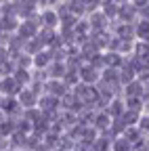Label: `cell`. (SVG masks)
<instances>
[{
  "mask_svg": "<svg viewBox=\"0 0 149 151\" xmlns=\"http://www.w3.org/2000/svg\"><path fill=\"white\" fill-rule=\"evenodd\" d=\"M42 50H44V46L38 42V38H32V40L23 42V55H27L30 59H32V57H36L38 52H42Z\"/></svg>",
  "mask_w": 149,
  "mask_h": 151,
  "instance_id": "ba28073f",
  "label": "cell"
},
{
  "mask_svg": "<svg viewBox=\"0 0 149 151\" xmlns=\"http://www.w3.org/2000/svg\"><path fill=\"white\" fill-rule=\"evenodd\" d=\"M76 73H78V82L86 84V86H95L99 82V78H101V71H97L95 67H90L88 63H84Z\"/></svg>",
  "mask_w": 149,
  "mask_h": 151,
  "instance_id": "7a4b0ae2",
  "label": "cell"
},
{
  "mask_svg": "<svg viewBox=\"0 0 149 151\" xmlns=\"http://www.w3.org/2000/svg\"><path fill=\"white\" fill-rule=\"evenodd\" d=\"M17 103H19V107L25 111V109H34V107H38V94H36L30 86L27 88H21L19 92H17Z\"/></svg>",
  "mask_w": 149,
  "mask_h": 151,
  "instance_id": "6da1fadb",
  "label": "cell"
},
{
  "mask_svg": "<svg viewBox=\"0 0 149 151\" xmlns=\"http://www.w3.org/2000/svg\"><path fill=\"white\" fill-rule=\"evenodd\" d=\"M147 36H149V21L147 19H139L135 23V40L147 42Z\"/></svg>",
  "mask_w": 149,
  "mask_h": 151,
  "instance_id": "52a82bcc",
  "label": "cell"
},
{
  "mask_svg": "<svg viewBox=\"0 0 149 151\" xmlns=\"http://www.w3.org/2000/svg\"><path fill=\"white\" fill-rule=\"evenodd\" d=\"M50 63H53V57H50L48 48H44L42 52H38L36 57H32V69L34 71H44Z\"/></svg>",
  "mask_w": 149,
  "mask_h": 151,
  "instance_id": "277c9868",
  "label": "cell"
},
{
  "mask_svg": "<svg viewBox=\"0 0 149 151\" xmlns=\"http://www.w3.org/2000/svg\"><path fill=\"white\" fill-rule=\"evenodd\" d=\"M50 151H63V149H59V147H55V149H50Z\"/></svg>",
  "mask_w": 149,
  "mask_h": 151,
  "instance_id": "30bf717a",
  "label": "cell"
},
{
  "mask_svg": "<svg viewBox=\"0 0 149 151\" xmlns=\"http://www.w3.org/2000/svg\"><path fill=\"white\" fill-rule=\"evenodd\" d=\"M118 4H120V2H116V0H105V2L99 4L101 15L107 19L109 23H111V21H116V17H118Z\"/></svg>",
  "mask_w": 149,
  "mask_h": 151,
  "instance_id": "5b68a950",
  "label": "cell"
},
{
  "mask_svg": "<svg viewBox=\"0 0 149 151\" xmlns=\"http://www.w3.org/2000/svg\"><path fill=\"white\" fill-rule=\"evenodd\" d=\"M109 151H132V145H130L126 139H122V137H116L109 143Z\"/></svg>",
  "mask_w": 149,
  "mask_h": 151,
  "instance_id": "9c48e42d",
  "label": "cell"
},
{
  "mask_svg": "<svg viewBox=\"0 0 149 151\" xmlns=\"http://www.w3.org/2000/svg\"><path fill=\"white\" fill-rule=\"evenodd\" d=\"M67 6H69L71 17H76V19L86 17V0H71V2H67Z\"/></svg>",
  "mask_w": 149,
  "mask_h": 151,
  "instance_id": "8992f818",
  "label": "cell"
},
{
  "mask_svg": "<svg viewBox=\"0 0 149 151\" xmlns=\"http://www.w3.org/2000/svg\"><path fill=\"white\" fill-rule=\"evenodd\" d=\"M103 111L107 113L111 120H118L122 113L126 111V107H124V99H122V97H114V99H109V103H107V107H105Z\"/></svg>",
  "mask_w": 149,
  "mask_h": 151,
  "instance_id": "3957f363",
  "label": "cell"
}]
</instances>
